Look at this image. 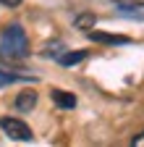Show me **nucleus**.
Masks as SVG:
<instances>
[{"instance_id": "1", "label": "nucleus", "mask_w": 144, "mask_h": 147, "mask_svg": "<svg viewBox=\"0 0 144 147\" xmlns=\"http://www.w3.org/2000/svg\"><path fill=\"white\" fill-rule=\"evenodd\" d=\"M0 55L8 61H21L29 55V37L19 24H11L0 34Z\"/></svg>"}, {"instance_id": "2", "label": "nucleus", "mask_w": 144, "mask_h": 147, "mask_svg": "<svg viewBox=\"0 0 144 147\" xmlns=\"http://www.w3.org/2000/svg\"><path fill=\"white\" fill-rule=\"evenodd\" d=\"M0 131H3L5 137H11V139H16V142H31L34 139L31 129L21 118H13V116H3L0 118Z\"/></svg>"}, {"instance_id": "3", "label": "nucleus", "mask_w": 144, "mask_h": 147, "mask_svg": "<svg viewBox=\"0 0 144 147\" xmlns=\"http://www.w3.org/2000/svg\"><path fill=\"white\" fill-rule=\"evenodd\" d=\"M34 105H37V92H31V89L21 92V95L16 97V110H21V113H29Z\"/></svg>"}, {"instance_id": "4", "label": "nucleus", "mask_w": 144, "mask_h": 147, "mask_svg": "<svg viewBox=\"0 0 144 147\" xmlns=\"http://www.w3.org/2000/svg\"><path fill=\"white\" fill-rule=\"evenodd\" d=\"M94 42H105V45H126L129 37H121V34H105V32H89Z\"/></svg>"}, {"instance_id": "5", "label": "nucleus", "mask_w": 144, "mask_h": 147, "mask_svg": "<svg viewBox=\"0 0 144 147\" xmlns=\"http://www.w3.org/2000/svg\"><path fill=\"white\" fill-rule=\"evenodd\" d=\"M84 58H86V50H76V53H63V55H58L60 66H76V63H81Z\"/></svg>"}, {"instance_id": "6", "label": "nucleus", "mask_w": 144, "mask_h": 147, "mask_svg": "<svg viewBox=\"0 0 144 147\" xmlns=\"http://www.w3.org/2000/svg\"><path fill=\"white\" fill-rule=\"evenodd\" d=\"M52 100H55L60 108H74L76 105V97L71 92H63V89H52Z\"/></svg>"}, {"instance_id": "7", "label": "nucleus", "mask_w": 144, "mask_h": 147, "mask_svg": "<svg viewBox=\"0 0 144 147\" xmlns=\"http://www.w3.org/2000/svg\"><path fill=\"white\" fill-rule=\"evenodd\" d=\"M76 29H84V32H89L94 24H97V16L94 13H81V16H76Z\"/></svg>"}, {"instance_id": "8", "label": "nucleus", "mask_w": 144, "mask_h": 147, "mask_svg": "<svg viewBox=\"0 0 144 147\" xmlns=\"http://www.w3.org/2000/svg\"><path fill=\"white\" fill-rule=\"evenodd\" d=\"M24 79H31V76H21V74H11V71L0 68V89L8 87V84H16V82H24Z\"/></svg>"}, {"instance_id": "9", "label": "nucleus", "mask_w": 144, "mask_h": 147, "mask_svg": "<svg viewBox=\"0 0 144 147\" xmlns=\"http://www.w3.org/2000/svg\"><path fill=\"white\" fill-rule=\"evenodd\" d=\"M115 5H121V11H144V3H136V0H113Z\"/></svg>"}, {"instance_id": "10", "label": "nucleus", "mask_w": 144, "mask_h": 147, "mask_svg": "<svg viewBox=\"0 0 144 147\" xmlns=\"http://www.w3.org/2000/svg\"><path fill=\"white\" fill-rule=\"evenodd\" d=\"M131 144H134V147H144V131H139V134L131 139Z\"/></svg>"}, {"instance_id": "11", "label": "nucleus", "mask_w": 144, "mask_h": 147, "mask_svg": "<svg viewBox=\"0 0 144 147\" xmlns=\"http://www.w3.org/2000/svg\"><path fill=\"white\" fill-rule=\"evenodd\" d=\"M5 8H16V5H21V0H0Z\"/></svg>"}]
</instances>
